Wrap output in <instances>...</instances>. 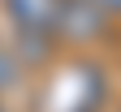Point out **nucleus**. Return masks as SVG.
I'll list each match as a JSON object with an SVG mask.
<instances>
[{
    "label": "nucleus",
    "mask_w": 121,
    "mask_h": 112,
    "mask_svg": "<svg viewBox=\"0 0 121 112\" xmlns=\"http://www.w3.org/2000/svg\"><path fill=\"white\" fill-rule=\"evenodd\" d=\"M104 30V13L91 0H60V17H56V35L65 39H86Z\"/></svg>",
    "instance_id": "nucleus-2"
},
{
    "label": "nucleus",
    "mask_w": 121,
    "mask_h": 112,
    "mask_svg": "<svg viewBox=\"0 0 121 112\" xmlns=\"http://www.w3.org/2000/svg\"><path fill=\"white\" fill-rule=\"evenodd\" d=\"M91 4H95L104 17H121V0H91Z\"/></svg>",
    "instance_id": "nucleus-4"
},
{
    "label": "nucleus",
    "mask_w": 121,
    "mask_h": 112,
    "mask_svg": "<svg viewBox=\"0 0 121 112\" xmlns=\"http://www.w3.org/2000/svg\"><path fill=\"white\" fill-rule=\"evenodd\" d=\"M4 82H13V56L0 47V86H4Z\"/></svg>",
    "instance_id": "nucleus-3"
},
{
    "label": "nucleus",
    "mask_w": 121,
    "mask_h": 112,
    "mask_svg": "<svg viewBox=\"0 0 121 112\" xmlns=\"http://www.w3.org/2000/svg\"><path fill=\"white\" fill-rule=\"evenodd\" d=\"M4 13L13 17L17 35L30 47H43L56 39V17H60V0H4Z\"/></svg>",
    "instance_id": "nucleus-1"
},
{
    "label": "nucleus",
    "mask_w": 121,
    "mask_h": 112,
    "mask_svg": "<svg viewBox=\"0 0 121 112\" xmlns=\"http://www.w3.org/2000/svg\"><path fill=\"white\" fill-rule=\"evenodd\" d=\"M0 112H4V108H0Z\"/></svg>",
    "instance_id": "nucleus-5"
}]
</instances>
